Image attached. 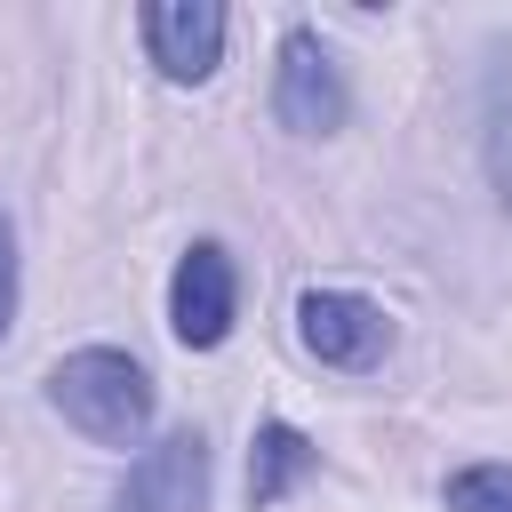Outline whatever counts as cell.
<instances>
[{
  "label": "cell",
  "instance_id": "6da1fadb",
  "mask_svg": "<svg viewBox=\"0 0 512 512\" xmlns=\"http://www.w3.org/2000/svg\"><path fill=\"white\" fill-rule=\"evenodd\" d=\"M40 400H48L80 440H96V448H144L152 408H160V384H152V368H144L136 352H120V344H80V352H64V360L40 376Z\"/></svg>",
  "mask_w": 512,
  "mask_h": 512
},
{
  "label": "cell",
  "instance_id": "7a4b0ae2",
  "mask_svg": "<svg viewBox=\"0 0 512 512\" xmlns=\"http://www.w3.org/2000/svg\"><path fill=\"white\" fill-rule=\"evenodd\" d=\"M272 120L296 136V144H320L352 120V88H344V64L328 56V40L312 24H288L280 32V64H272Z\"/></svg>",
  "mask_w": 512,
  "mask_h": 512
},
{
  "label": "cell",
  "instance_id": "3957f363",
  "mask_svg": "<svg viewBox=\"0 0 512 512\" xmlns=\"http://www.w3.org/2000/svg\"><path fill=\"white\" fill-rule=\"evenodd\" d=\"M296 344L336 376H368L392 352V312L360 288H304L296 296Z\"/></svg>",
  "mask_w": 512,
  "mask_h": 512
},
{
  "label": "cell",
  "instance_id": "277c9868",
  "mask_svg": "<svg viewBox=\"0 0 512 512\" xmlns=\"http://www.w3.org/2000/svg\"><path fill=\"white\" fill-rule=\"evenodd\" d=\"M240 328V264L224 240H192L168 272V336L184 352H216Z\"/></svg>",
  "mask_w": 512,
  "mask_h": 512
},
{
  "label": "cell",
  "instance_id": "5b68a950",
  "mask_svg": "<svg viewBox=\"0 0 512 512\" xmlns=\"http://www.w3.org/2000/svg\"><path fill=\"white\" fill-rule=\"evenodd\" d=\"M224 32H232V16L216 0H144L136 8V40L168 88H200L224 64Z\"/></svg>",
  "mask_w": 512,
  "mask_h": 512
},
{
  "label": "cell",
  "instance_id": "8992f818",
  "mask_svg": "<svg viewBox=\"0 0 512 512\" xmlns=\"http://www.w3.org/2000/svg\"><path fill=\"white\" fill-rule=\"evenodd\" d=\"M208 432L200 424H176L160 432L152 448H136L128 480L112 488V512H208Z\"/></svg>",
  "mask_w": 512,
  "mask_h": 512
},
{
  "label": "cell",
  "instance_id": "52a82bcc",
  "mask_svg": "<svg viewBox=\"0 0 512 512\" xmlns=\"http://www.w3.org/2000/svg\"><path fill=\"white\" fill-rule=\"evenodd\" d=\"M312 472H320V448H312L288 416H264V424L248 432V504H256V512L288 504Z\"/></svg>",
  "mask_w": 512,
  "mask_h": 512
},
{
  "label": "cell",
  "instance_id": "ba28073f",
  "mask_svg": "<svg viewBox=\"0 0 512 512\" xmlns=\"http://www.w3.org/2000/svg\"><path fill=\"white\" fill-rule=\"evenodd\" d=\"M488 176H496V200L512 216V64L504 56L488 72Z\"/></svg>",
  "mask_w": 512,
  "mask_h": 512
},
{
  "label": "cell",
  "instance_id": "9c48e42d",
  "mask_svg": "<svg viewBox=\"0 0 512 512\" xmlns=\"http://www.w3.org/2000/svg\"><path fill=\"white\" fill-rule=\"evenodd\" d=\"M448 512H512V464H456L440 480Z\"/></svg>",
  "mask_w": 512,
  "mask_h": 512
},
{
  "label": "cell",
  "instance_id": "30bf717a",
  "mask_svg": "<svg viewBox=\"0 0 512 512\" xmlns=\"http://www.w3.org/2000/svg\"><path fill=\"white\" fill-rule=\"evenodd\" d=\"M8 328H16V224L0 208V344H8Z\"/></svg>",
  "mask_w": 512,
  "mask_h": 512
}]
</instances>
